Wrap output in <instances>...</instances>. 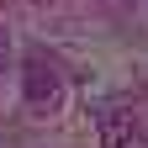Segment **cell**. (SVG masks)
<instances>
[{
	"label": "cell",
	"mask_w": 148,
	"mask_h": 148,
	"mask_svg": "<svg viewBox=\"0 0 148 148\" xmlns=\"http://www.w3.org/2000/svg\"><path fill=\"white\" fill-rule=\"evenodd\" d=\"M21 69H27V106H32V111H58V101H64V79H58V69H53V58L32 53Z\"/></svg>",
	"instance_id": "cell-1"
},
{
	"label": "cell",
	"mask_w": 148,
	"mask_h": 148,
	"mask_svg": "<svg viewBox=\"0 0 148 148\" xmlns=\"http://www.w3.org/2000/svg\"><path fill=\"white\" fill-rule=\"evenodd\" d=\"M132 138H138L132 111L127 106H106L101 111V148H132Z\"/></svg>",
	"instance_id": "cell-2"
},
{
	"label": "cell",
	"mask_w": 148,
	"mask_h": 148,
	"mask_svg": "<svg viewBox=\"0 0 148 148\" xmlns=\"http://www.w3.org/2000/svg\"><path fill=\"white\" fill-rule=\"evenodd\" d=\"M0 58H5V48H0Z\"/></svg>",
	"instance_id": "cell-3"
}]
</instances>
